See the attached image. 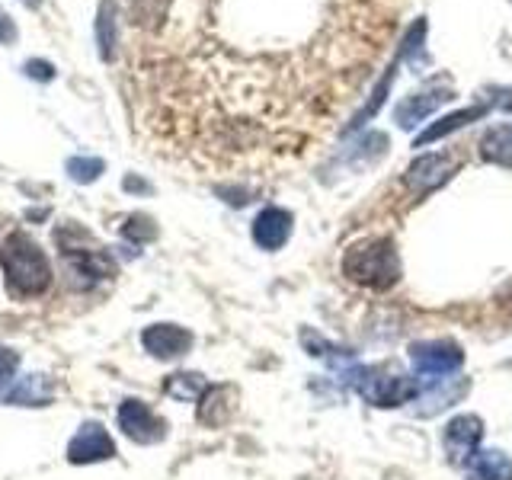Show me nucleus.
<instances>
[{"mask_svg":"<svg viewBox=\"0 0 512 480\" xmlns=\"http://www.w3.org/2000/svg\"><path fill=\"white\" fill-rule=\"evenodd\" d=\"M119 429L132 442H138V445H154V442H160V439L167 436V423L160 420V416L148 404H144V400H135V397L122 400V407H119Z\"/></svg>","mask_w":512,"mask_h":480,"instance_id":"39448f33","label":"nucleus"},{"mask_svg":"<svg viewBox=\"0 0 512 480\" xmlns=\"http://www.w3.org/2000/svg\"><path fill=\"white\" fill-rule=\"evenodd\" d=\"M55 397V384L48 375H26L13 384V388L4 394V404H16V407H45L48 400Z\"/></svg>","mask_w":512,"mask_h":480,"instance_id":"ddd939ff","label":"nucleus"},{"mask_svg":"<svg viewBox=\"0 0 512 480\" xmlns=\"http://www.w3.org/2000/svg\"><path fill=\"white\" fill-rule=\"evenodd\" d=\"M410 362L426 378H448L464 365V352L452 340H423L410 346Z\"/></svg>","mask_w":512,"mask_h":480,"instance_id":"20e7f679","label":"nucleus"},{"mask_svg":"<svg viewBox=\"0 0 512 480\" xmlns=\"http://www.w3.org/2000/svg\"><path fill=\"white\" fill-rule=\"evenodd\" d=\"M445 100H452V90H426V93H410L404 103L394 109V119L400 128H413L420 119H426L432 109L442 106Z\"/></svg>","mask_w":512,"mask_h":480,"instance_id":"4468645a","label":"nucleus"},{"mask_svg":"<svg viewBox=\"0 0 512 480\" xmlns=\"http://www.w3.org/2000/svg\"><path fill=\"white\" fill-rule=\"evenodd\" d=\"M13 36H16L13 20H10L4 10H0V42H13Z\"/></svg>","mask_w":512,"mask_h":480,"instance_id":"5701e85b","label":"nucleus"},{"mask_svg":"<svg viewBox=\"0 0 512 480\" xmlns=\"http://www.w3.org/2000/svg\"><path fill=\"white\" fill-rule=\"evenodd\" d=\"M164 391L170 397H180V400H196L208 391V381L199 372H180V375H170Z\"/></svg>","mask_w":512,"mask_h":480,"instance_id":"6ab92c4d","label":"nucleus"},{"mask_svg":"<svg viewBox=\"0 0 512 480\" xmlns=\"http://www.w3.org/2000/svg\"><path fill=\"white\" fill-rule=\"evenodd\" d=\"M16 368H20V356H16L13 349H4L0 346V388L16 375Z\"/></svg>","mask_w":512,"mask_h":480,"instance_id":"412c9836","label":"nucleus"},{"mask_svg":"<svg viewBox=\"0 0 512 480\" xmlns=\"http://www.w3.org/2000/svg\"><path fill=\"white\" fill-rule=\"evenodd\" d=\"M292 237V215L285 208H263L253 221V240L263 250H282Z\"/></svg>","mask_w":512,"mask_h":480,"instance_id":"9b49d317","label":"nucleus"},{"mask_svg":"<svg viewBox=\"0 0 512 480\" xmlns=\"http://www.w3.org/2000/svg\"><path fill=\"white\" fill-rule=\"evenodd\" d=\"M471 480H512V461L503 452H477L468 464Z\"/></svg>","mask_w":512,"mask_h":480,"instance_id":"2eb2a0df","label":"nucleus"},{"mask_svg":"<svg viewBox=\"0 0 512 480\" xmlns=\"http://www.w3.org/2000/svg\"><path fill=\"white\" fill-rule=\"evenodd\" d=\"M199 400H202V404H199V423L208 426V429L224 426L237 410V391L231 388V384H215V388H208Z\"/></svg>","mask_w":512,"mask_h":480,"instance_id":"f8f14e48","label":"nucleus"},{"mask_svg":"<svg viewBox=\"0 0 512 480\" xmlns=\"http://www.w3.org/2000/svg\"><path fill=\"white\" fill-rule=\"evenodd\" d=\"M452 173H455V160L448 154H423L407 167L404 180H407L413 196L420 199V196H426V192L439 189L445 180H452Z\"/></svg>","mask_w":512,"mask_h":480,"instance_id":"0eeeda50","label":"nucleus"},{"mask_svg":"<svg viewBox=\"0 0 512 480\" xmlns=\"http://www.w3.org/2000/svg\"><path fill=\"white\" fill-rule=\"evenodd\" d=\"M343 276L372 292H388L400 279V260L391 237L359 240L343 253Z\"/></svg>","mask_w":512,"mask_h":480,"instance_id":"f03ea898","label":"nucleus"},{"mask_svg":"<svg viewBox=\"0 0 512 480\" xmlns=\"http://www.w3.org/2000/svg\"><path fill=\"white\" fill-rule=\"evenodd\" d=\"M141 346L157 359H180L192 346V333L176 324H151L141 333Z\"/></svg>","mask_w":512,"mask_h":480,"instance_id":"9d476101","label":"nucleus"},{"mask_svg":"<svg viewBox=\"0 0 512 480\" xmlns=\"http://www.w3.org/2000/svg\"><path fill=\"white\" fill-rule=\"evenodd\" d=\"M61 250H64V263L74 272V285L80 282V288H90L96 282L116 276V263H112V256L106 250H77L68 244H61Z\"/></svg>","mask_w":512,"mask_h":480,"instance_id":"6e6552de","label":"nucleus"},{"mask_svg":"<svg viewBox=\"0 0 512 480\" xmlns=\"http://www.w3.org/2000/svg\"><path fill=\"white\" fill-rule=\"evenodd\" d=\"M480 154H484L490 164L512 167V125H496L480 138Z\"/></svg>","mask_w":512,"mask_h":480,"instance_id":"dca6fc26","label":"nucleus"},{"mask_svg":"<svg viewBox=\"0 0 512 480\" xmlns=\"http://www.w3.org/2000/svg\"><path fill=\"white\" fill-rule=\"evenodd\" d=\"M96 42H100V55L103 61L116 58V45H119V16L112 0H103L100 7V20H96Z\"/></svg>","mask_w":512,"mask_h":480,"instance_id":"f3484780","label":"nucleus"},{"mask_svg":"<svg viewBox=\"0 0 512 480\" xmlns=\"http://www.w3.org/2000/svg\"><path fill=\"white\" fill-rule=\"evenodd\" d=\"M23 4H29V7H39V4H42V0H23Z\"/></svg>","mask_w":512,"mask_h":480,"instance_id":"b1692460","label":"nucleus"},{"mask_svg":"<svg viewBox=\"0 0 512 480\" xmlns=\"http://www.w3.org/2000/svg\"><path fill=\"white\" fill-rule=\"evenodd\" d=\"M103 170H106V164L100 157H71L68 160V173L77 183H93Z\"/></svg>","mask_w":512,"mask_h":480,"instance_id":"aec40b11","label":"nucleus"},{"mask_svg":"<svg viewBox=\"0 0 512 480\" xmlns=\"http://www.w3.org/2000/svg\"><path fill=\"white\" fill-rule=\"evenodd\" d=\"M148 218H132V221H125V237H138V240H151L157 231H154V224H148V228H138V224H144Z\"/></svg>","mask_w":512,"mask_h":480,"instance_id":"4be33fe9","label":"nucleus"},{"mask_svg":"<svg viewBox=\"0 0 512 480\" xmlns=\"http://www.w3.org/2000/svg\"><path fill=\"white\" fill-rule=\"evenodd\" d=\"M343 375L352 381V388L375 407H400V404H410V400H416V394H420V384L400 372H391L388 365H368V368L352 365Z\"/></svg>","mask_w":512,"mask_h":480,"instance_id":"7ed1b4c3","label":"nucleus"},{"mask_svg":"<svg viewBox=\"0 0 512 480\" xmlns=\"http://www.w3.org/2000/svg\"><path fill=\"white\" fill-rule=\"evenodd\" d=\"M480 439H484V423H480V416H474V413L455 416V420L445 426V436H442L448 461H452V464H464V468H468L471 458L477 455Z\"/></svg>","mask_w":512,"mask_h":480,"instance_id":"423d86ee","label":"nucleus"},{"mask_svg":"<svg viewBox=\"0 0 512 480\" xmlns=\"http://www.w3.org/2000/svg\"><path fill=\"white\" fill-rule=\"evenodd\" d=\"M487 112V106H474V109H461V112H455V116H445L442 122H436L432 128H426V132L416 138V144H429V141H439V138H445V135H452V132H458L461 125H468V122H474V119H480Z\"/></svg>","mask_w":512,"mask_h":480,"instance_id":"a211bd4d","label":"nucleus"},{"mask_svg":"<svg viewBox=\"0 0 512 480\" xmlns=\"http://www.w3.org/2000/svg\"><path fill=\"white\" fill-rule=\"evenodd\" d=\"M116 458V442L109 439V432L100 423H84L77 429V436L68 445V461L71 464H96Z\"/></svg>","mask_w":512,"mask_h":480,"instance_id":"1a4fd4ad","label":"nucleus"},{"mask_svg":"<svg viewBox=\"0 0 512 480\" xmlns=\"http://www.w3.org/2000/svg\"><path fill=\"white\" fill-rule=\"evenodd\" d=\"M0 269L13 298H36L52 285V263L45 250L23 231H13L0 244Z\"/></svg>","mask_w":512,"mask_h":480,"instance_id":"f257e3e1","label":"nucleus"}]
</instances>
